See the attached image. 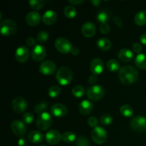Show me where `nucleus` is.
<instances>
[{"label": "nucleus", "mask_w": 146, "mask_h": 146, "mask_svg": "<svg viewBox=\"0 0 146 146\" xmlns=\"http://www.w3.org/2000/svg\"><path fill=\"white\" fill-rule=\"evenodd\" d=\"M22 119L25 123L31 124L34 121V115L31 113H26L23 115Z\"/></svg>", "instance_id": "nucleus-38"}, {"label": "nucleus", "mask_w": 146, "mask_h": 146, "mask_svg": "<svg viewBox=\"0 0 146 146\" xmlns=\"http://www.w3.org/2000/svg\"><path fill=\"white\" fill-rule=\"evenodd\" d=\"M90 69L94 75H100L102 74L104 70V61L101 58H94L91 61Z\"/></svg>", "instance_id": "nucleus-15"}, {"label": "nucleus", "mask_w": 146, "mask_h": 146, "mask_svg": "<svg viewBox=\"0 0 146 146\" xmlns=\"http://www.w3.org/2000/svg\"><path fill=\"white\" fill-rule=\"evenodd\" d=\"M72 94L76 98H81L85 95V88L81 85H76L72 88Z\"/></svg>", "instance_id": "nucleus-31"}, {"label": "nucleus", "mask_w": 146, "mask_h": 146, "mask_svg": "<svg viewBox=\"0 0 146 146\" xmlns=\"http://www.w3.org/2000/svg\"><path fill=\"white\" fill-rule=\"evenodd\" d=\"M61 89L58 86L53 85L48 88V94L51 98H56L61 94Z\"/></svg>", "instance_id": "nucleus-32"}, {"label": "nucleus", "mask_w": 146, "mask_h": 146, "mask_svg": "<svg viewBox=\"0 0 146 146\" xmlns=\"http://www.w3.org/2000/svg\"><path fill=\"white\" fill-rule=\"evenodd\" d=\"M120 67H121L120 63L114 58L108 60L106 63V68L111 72H115V71H118V70L121 69Z\"/></svg>", "instance_id": "nucleus-26"}, {"label": "nucleus", "mask_w": 146, "mask_h": 146, "mask_svg": "<svg viewBox=\"0 0 146 146\" xmlns=\"http://www.w3.org/2000/svg\"><path fill=\"white\" fill-rule=\"evenodd\" d=\"M93 104L88 100H84L79 104V111L82 115H87L92 111Z\"/></svg>", "instance_id": "nucleus-21"}, {"label": "nucleus", "mask_w": 146, "mask_h": 146, "mask_svg": "<svg viewBox=\"0 0 146 146\" xmlns=\"http://www.w3.org/2000/svg\"><path fill=\"white\" fill-rule=\"evenodd\" d=\"M40 146H46V145H40Z\"/></svg>", "instance_id": "nucleus-50"}, {"label": "nucleus", "mask_w": 146, "mask_h": 146, "mask_svg": "<svg viewBox=\"0 0 146 146\" xmlns=\"http://www.w3.org/2000/svg\"><path fill=\"white\" fill-rule=\"evenodd\" d=\"M64 15L68 19H73L76 16V9L72 5H68L64 8Z\"/></svg>", "instance_id": "nucleus-30"}, {"label": "nucleus", "mask_w": 146, "mask_h": 146, "mask_svg": "<svg viewBox=\"0 0 146 146\" xmlns=\"http://www.w3.org/2000/svg\"><path fill=\"white\" fill-rule=\"evenodd\" d=\"M46 56V48L41 44L36 45L31 51V58L35 61H41Z\"/></svg>", "instance_id": "nucleus-11"}, {"label": "nucleus", "mask_w": 146, "mask_h": 146, "mask_svg": "<svg viewBox=\"0 0 146 146\" xmlns=\"http://www.w3.org/2000/svg\"><path fill=\"white\" fill-rule=\"evenodd\" d=\"M81 32L85 37L91 38L95 36L96 28L93 22H86L81 27Z\"/></svg>", "instance_id": "nucleus-18"}, {"label": "nucleus", "mask_w": 146, "mask_h": 146, "mask_svg": "<svg viewBox=\"0 0 146 146\" xmlns=\"http://www.w3.org/2000/svg\"><path fill=\"white\" fill-rule=\"evenodd\" d=\"M47 108H48V104H47V103L45 102V101H42V102H40L38 104H36L34 106V110L36 113H38L40 115V114L45 112Z\"/></svg>", "instance_id": "nucleus-33"}, {"label": "nucleus", "mask_w": 146, "mask_h": 146, "mask_svg": "<svg viewBox=\"0 0 146 146\" xmlns=\"http://www.w3.org/2000/svg\"><path fill=\"white\" fill-rule=\"evenodd\" d=\"M134 54L132 51L128 48H122L119 51L118 54V57L123 63H128L133 59Z\"/></svg>", "instance_id": "nucleus-20"}, {"label": "nucleus", "mask_w": 146, "mask_h": 146, "mask_svg": "<svg viewBox=\"0 0 146 146\" xmlns=\"http://www.w3.org/2000/svg\"><path fill=\"white\" fill-rule=\"evenodd\" d=\"M51 113L54 116L61 117L65 116L68 113V109L65 105L62 104H56L51 106Z\"/></svg>", "instance_id": "nucleus-16"}, {"label": "nucleus", "mask_w": 146, "mask_h": 146, "mask_svg": "<svg viewBox=\"0 0 146 146\" xmlns=\"http://www.w3.org/2000/svg\"><path fill=\"white\" fill-rule=\"evenodd\" d=\"M133 51L135 53L140 54L141 51H142L143 47L141 46V44H139V43H135L133 45Z\"/></svg>", "instance_id": "nucleus-41"}, {"label": "nucleus", "mask_w": 146, "mask_h": 146, "mask_svg": "<svg viewBox=\"0 0 146 146\" xmlns=\"http://www.w3.org/2000/svg\"><path fill=\"white\" fill-rule=\"evenodd\" d=\"M26 43H27V45L29 47H32L35 45L36 41L34 39V38L33 37L29 36L27 38V41H26Z\"/></svg>", "instance_id": "nucleus-43"}, {"label": "nucleus", "mask_w": 146, "mask_h": 146, "mask_svg": "<svg viewBox=\"0 0 146 146\" xmlns=\"http://www.w3.org/2000/svg\"><path fill=\"white\" fill-rule=\"evenodd\" d=\"M48 37H49L48 33L45 31H42L38 33L36 36V39L38 42L44 43L46 42V41L48 39Z\"/></svg>", "instance_id": "nucleus-36"}, {"label": "nucleus", "mask_w": 146, "mask_h": 146, "mask_svg": "<svg viewBox=\"0 0 146 146\" xmlns=\"http://www.w3.org/2000/svg\"><path fill=\"white\" fill-rule=\"evenodd\" d=\"M108 137L106 131L102 127L97 126L94 128L91 132V138L92 140L96 144H103L106 142Z\"/></svg>", "instance_id": "nucleus-6"}, {"label": "nucleus", "mask_w": 146, "mask_h": 146, "mask_svg": "<svg viewBox=\"0 0 146 146\" xmlns=\"http://www.w3.org/2000/svg\"><path fill=\"white\" fill-rule=\"evenodd\" d=\"M84 2V0H69L68 1V3H70L72 5H78V4H81Z\"/></svg>", "instance_id": "nucleus-45"}, {"label": "nucleus", "mask_w": 146, "mask_h": 146, "mask_svg": "<svg viewBox=\"0 0 146 146\" xmlns=\"http://www.w3.org/2000/svg\"><path fill=\"white\" fill-rule=\"evenodd\" d=\"M110 17H111V14L109 11L107 10H103L97 14L96 19L101 24H104V23L107 22V21L110 19Z\"/></svg>", "instance_id": "nucleus-28"}, {"label": "nucleus", "mask_w": 146, "mask_h": 146, "mask_svg": "<svg viewBox=\"0 0 146 146\" xmlns=\"http://www.w3.org/2000/svg\"><path fill=\"white\" fill-rule=\"evenodd\" d=\"M17 24L14 20L7 19L0 23V32L4 36H10L17 32Z\"/></svg>", "instance_id": "nucleus-3"}, {"label": "nucleus", "mask_w": 146, "mask_h": 146, "mask_svg": "<svg viewBox=\"0 0 146 146\" xmlns=\"http://www.w3.org/2000/svg\"><path fill=\"white\" fill-rule=\"evenodd\" d=\"M46 141L50 145H56L62 139V135L56 130H51L46 134Z\"/></svg>", "instance_id": "nucleus-14"}, {"label": "nucleus", "mask_w": 146, "mask_h": 146, "mask_svg": "<svg viewBox=\"0 0 146 146\" xmlns=\"http://www.w3.org/2000/svg\"><path fill=\"white\" fill-rule=\"evenodd\" d=\"M29 57V51L26 46H20L15 52V58L18 62L23 64L28 60Z\"/></svg>", "instance_id": "nucleus-13"}, {"label": "nucleus", "mask_w": 146, "mask_h": 146, "mask_svg": "<svg viewBox=\"0 0 146 146\" xmlns=\"http://www.w3.org/2000/svg\"><path fill=\"white\" fill-rule=\"evenodd\" d=\"M44 135L41 132L38 131H33L29 133L28 139L32 143H40L44 140Z\"/></svg>", "instance_id": "nucleus-22"}, {"label": "nucleus", "mask_w": 146, "mask_h": 146, "mask_svg": "<svg viewBox=\"0 0 146 146\" xmlns=\"http://www.w3.org/2000/svg\"><path fill=\"white\" fill-rule=\"evenodd\" d=\"M110 30H111V27H110L109 24H107V23L101 24V25H100V31L102 34H108L110 32Z\"/></svg>", "instance_id": "nucleus-39"}, {"label": "nucleus", "mask_w": 146, "mask_h": 146, "mask_svg": "<svg viewBox=\"0 0 146 146\" xmlns=\"http://www.w3.org/2000/svg\"><path fill=\"white\" fill-rule=\"evenodd\" d=\"M98 119H97L96 117L91 116L88 119V124L90 127H91V128H96L97 125H98Z\"/></svg>", "instance_id": "nucleus-40"}, {"label": "nucleus", "mask_w": 146, "mask_h": 146, "mask_svg": "<svg viewBox=\"0 0 146 146\" xmlns=\"http://www.w3.org/2000/svg\"><path fill=\"white\" fill-rule=\"evenodd\" d=\"M56 70V66L55 63L49 60L43 61L39 66V72L43 75H52L55 73Z\"/></svg>", "instance_id": "nucleus-9"}, {"label": "nucleus", "mask_w": 146, "mask_h": 146, "mask_svg": "<svg viewBox=\"0 0 146 146\" xmlns=\"http://www.w3.org/2000/svg\"><path fill=\"white\" fill-rule=\"evenodd\" d=\"M19 146H28V141L25 138H20L18 141Z\"/></svg>", "instance_id": "nucleus-44"}, {"label": "nucleus", "mask_w": 146, "mask_h": 146, "mask_svg": "<svg viewBox=\"0 0 146 146\" xmlns=\"http://www.w3.org/2000/svg\"><path fill=\"white\" fill-rule=\"evenodd\" d=\"M36 124L40 131H46L52 124V118L48 113L44 112L38 115Z\"/></svg>", "instance_id": "nucleus-5"}, {"label": "nucleus", "mask_w": 146, "mask_h": 146, "mask_svg": "<svg viewBox=\"0 0 146 146\" xmlns=\"http://www.w3.org/2000/svg\"><path fill=\"white\" fill-rule=\"evenodd\" d=\"M79 52H80L79 49H78L77 47H75V46L72 47V48H71V53L74 56H77L78 54H79Z\"/></svg>", "instance_id": "nucleus-47"}, {"label": "nucleus", "mask_w": 146, "mask_h": 146, "mask_svg": "<svg viewBox=\"0 0 146 146\" xmlns=\"http://www.w3.org/2000/svg\"><path fill=\"white\" fill-rule=\"evenodd\" d=\"M105 95V90L100 85H94L87 90V96L91 101H99Z\"/></svg>", "instance_id": "nucleus-4"}, {"label": "nucleus", "mask_w": 146, "mask_h": 146, "mask_svg": "<svg viewBox=\"0 0 146 146\" xmlns=\"http://www.w3.org/2000/svg\"><path fill=\"white\" fill-rule=\"evenodd\" d=\"M119 79L125 85H131L135 83L138 78V72L135 67L125 65L119 70Z\"/></svg>", "instance_id": "nucleus-1"}, {"label": "nucleus", "mask_w": 146, "mask_h": 146, "mask_svg": "<svg viewBox=\"0 0 146 146\" xmlns=\"http://www.w3.org/2000/svg\"><path fill=\"white\" fill-rule=\"evenodd\" d=\"M30 7L34 10H39L43 8L45 1L43 0H31L29 1Z\"/></svg>", "instance_id": "nucleus-34"}, {"label": "nucleus", "mask_w": 146, "mask_h": 146, "mask_svg": "<svg viewBox=\"0 0 146 146\" xmlns=\"http://www.w3.org/2000/svg\"><path fill=\"white\" fill-rule=\"evenodd\" d=\"M11 131L17 136L22 138L27 133V127L23 121L15 120L11 124Z\"/></svg>", "instance_id": "nucleus-12"}, {"label": "nucleus", "mask_w": 146, "mask_h": 146, "mask_svg": "<svg viewBox=\"0 0 146 146\" xmlns=\"http://www.w3.org/2000/svg\"><path fill=\"white\" fill-rule=\"evenodd\" d=\"M62 140L66 143H72L76 141V136L74 133L71 131H66L62 135Z\"/></svg>", "instance_id": "nucleus-29"}, {"label": "nucleus", "mask_w": 146, "mask_h": 146, "mask_svg": "<svg viewBox=\"0 0 146 146\" xmlns=\"http://www.w3.org/2000/svg\"><path fill=\"white\" fill-rule=\"evenodd\" d=\"M55 48L61 54H68L71 52L72 44L71 41L66 38L60 37L55 41Z\"/></svg>", "instance_id": "nucleus-7"}, {"label": "nucleus", "mask_w": 146, "mask_h": 146, "mask_svg": "<svg viewBox=\"0 0 146 146\" xmlns=\"http://www.w3.org/2000/svg\"><path fill=\"white\" fill-rule=\"evenodd\" d=\"M91 4H93V5L94 7H98L100 5V4L101 3V1L100 0H91Z\"/></svg>", "instance_id": "nucleus-49"}, {"label": "nucleus", "mask_w": 146, "mask_h": 146, "mask_svg": "<svg viewBox=\"0 0 146 146\" xmlns=\"http://www.w3.org/2000/svg\"><path fill=\"white\" fill-rule=\"evenodd\" d=\"M41 14L37 11H30L26 17V22L31 27H35L38 25L41 21Z\"/></svg>", "instance_id": "nucleus-17"}, {"label": "nucleus", "mask_w": 146, "mask_h": 146, "mask_svg": "<svg viewBox=\"0 0 146 146\" xmlns=\"http://www.w3.org/2000/svg\"><path fill=\"white\" fill-rule=\"evenodd\" d=\"M132 130L137 133H142L146 131V117L138 115L132 119L131 122Z\"/></svg>", "instance_id": "nucleus-8"}, {"label": "nucleus", "mask_w": 146, "mask_h": 146, "mask_svg": "<svg viewBox=\"0 0 146 146\" xmlns=\"http://www.w3.org/2000/svg\"><path fill=\"white\" fill-rule=\"evenodd\" d=\"M120 113L121 115L126 118H130V117L133 115V108L129 105H123L120 108Z\"/></svg>", "instance_id": "nucleus-27"}, {"label": "nucleus", "mask_w": 146, "mask_h": 146, "mask_svg": "<svg viewBox=\"0 0 146 146\" xmlns=\"http://www.w3.org/2000/svg\"><path fill=\"white\" fill-rule=\"evenodd\" d=\"M140 40H141V42L143 44H145L146 45V33L145 34H142L140 37Z\"/></svg>", "instance_id": "nucleus-48"}, {"label": "nucleus", "mask_w": 146, "mask_h": 146, "mask_svg": "<svg viewBox=\"0 0 146 146\" xmlns=\"http://www.w3.org/2000/svg\"><path fill=\"white\" fill-rule=\"evenodd\" d=\"M56 78L61 86H67L72 81L73 73L68 67L62 66L57 71Z\"/></svg>", "instance_id": "nucleus-2"}, {"label": "nucleus", "mask_w": 146, "mask_h": 146, "mask_svg": "<svg viewBox=\"0 0 146 146\" xmlns=\"http://www.w3.org/2000/svg\"><path fill=\"white\" fill-rule=\"evenodd\" d=\"M113 21L115 25H116L118 28L120 29L123 28V21L121 17H118V16H116V17H115L113 18Z\"/></svg>", "instance_id": "nucleus-42"}, {"label": "nucleus", "mask_w": 146, "mask_h": 146, "mask_svg": "<svg viewBox=\"0 0 146 146\" xmlns=\"http://www.w3.org/2000/svg\"><path fill=\"white\" fill-rule=\"evenodd\" d=\"M134 21L138 26H144L146 24V11H140L135 14Z\"/></svg>", "instance_id": "nucleus-25"}, {"label": "nucleus", "mask_w": 146, "mask_h": 146, "mask_svg": "<svg viewBox=\"0 0 146 146\" xmlns=\"http://www.w3.org/2000/svg\"><path fill=\"white\" fill-rule=\"evenodd\" d=\"M97 81V77L95 75H91L88 78V82L91 84H94Z\"/></svg>", "instance_id": "nucleus-46"}, {"label": "nucleus", "mask_w": 146, "mask_h": 146, "mask_svg": "<svg viewBox=\"0 0 146 146\" xmlns=\"http://www.w3.org/2000/svg\"><path fill=\"white\" fill-rule=\"evenodd\" d=\"M57 19V14L53 10H48L44 14L42 21L46 25H52Z\"/></svg>", "instance_id": "nucleus-19"}, {"label": "nucleus", "mask_w": 146, "mask_h": 146, "mask_svg": "<svg viewBox=\"0 0 146 146\" xmlns=\"http://www.w3.org/2000/svg\"><path fill=\"white\" fill-rule=\"evenodd\" d=\"M135 65L141 69H146V54H140L135 58Z\"/></svg>", "instance_id": "nucleus-24"}, {"label": "nucleus", "mask_w": 146, "mask_h": 146, "mask_svg": "<svg viewBox=\"0 0 146 146\" xmlns=\"http://www.w3.org/2000/svg\"><path fill=\"white\" fill-rule=\"evenodd\" d=\"M97 46L101 50L104 51H106L109 50L112 46V43L108 38H100L97 41Z\"/></svg>", "instance_id": "nucleus-23"}, {"label": "nucleus", "mask_w": 146, "mask_h": 146, "mask_svg": "<svg viewBox=\"0 0 146 146\" xmlns=\"http://www.w3.org/2000/svg\"><path fill=\"white\" fill-rule=\"evenodd\" d=\"M11 108L13 111L18 113L24 112L27 108V101L24 98L21 96H17L13 99L11 102Z\"/></svg>", "instance_id": "nucleus-10"}, {"label": "nucleus", "mask_w": 146, "mask_h": 146, "mask_svg": "<svg viewBox=\"0 0 146 146\" xmlns=\"http://www.w3.org/2000/svg\"><path fill=\"white\" fill-rule=\"evenodd\" d=\"M113 118L110 114L105 113L100 118V123L102 125H105V126H107V125H109L110 124L112 123Z\"/></svg>", "instance_id": "nucleus-35"}, {"label": "nucleus", "mask_w": 146, "mask_h": 146, "mask_svg": "<svg viewBox=\"0 0 146 146\" xmlns=\"http://www.w3.org/2000/svg\"><path fill=\"white\" fill-rule=\"evenodd\" d=\"M76 146H90V143L86 137L79 136L76 141Z\"/></svg>", "instance_id": "nucleus-37"}]
</instances>
